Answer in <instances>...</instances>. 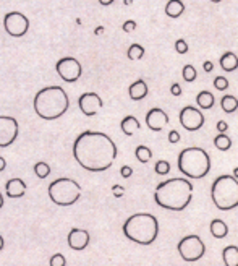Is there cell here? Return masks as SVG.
I'll list each match as a JSON object with an SVG mask.
<instances>
[{
	"instance_id": "obj_10",
	"label": "cell",
	"mask_w": 238,
	"mask_h": 266,
	"mask_svg": "<svg viewBox=\"0 0 238 266\" xmlns=\"http://www.w3.org/2000/svg\"><path fill=\"white\" fill-rule=\"evenodd\" d=\"M55 70L58 76H60L63 81H67V83H75V81H78L83 71L81 64L75 57H62L55 64Z\"/></svg>"
},
{
	"instance_id": "obj_22",
	"label": "cell",
	"mask_w": 238,
	"mask_h": 266,
	"mask_svg": "<svg viewBox=\"0 0 238 266\" xmlns=\"http://www.w3.org/2000/svg\"><path fill=\"white\" fill-rule=\"evenodd\" d=\"M209 231H211L214 239H223L228 235V227L222 219H214L209 226Z\"/></svg>"
},
{
	"instance_id": "obj_32",
	"label": "cell",
	"mask_w": 238,
	"mask_h": 266,
	"mask_svg": "<svg viewBox=\"0 0 238 266\" xmlns=\"http://www.w3.org/2000/svg\"><path fill=\"white\" fill-rule=\"evenodd\" d=\"M49 265H51V266H65L67 260H65V256H63L62 253H55V255L51 256V261H49Z\"/></svg>"
},
{
	"instance_id": "obj_47",
	"label": "cell",
	"mask_w": 238,
	"mask_h": 266,
	"mask_svg": "<svg viewBox=\"0 0 238 266\" xmlns=\"http://www.w3.org/2000/svg\"><path fill=\"white\" fill-rule=\"evenodd\" d=\"M233 177H235V178H238V167L235 169V176H233Z\"/></svg>"
},
{
	"instance_id": "obj_18",
	"label": "cell",
	"mask_w": 238,
	"mask_h": 266,
	"mask_svg": "<svg viewBox=\"0 0 238 266\" xmlns=\"http://www.w3.org/2000/svg\"><path fill=\"white\" fill-rule=\"evenodd\" d=\"M219 64H221V69L223 71H235L238 69V57H237L235 52L227 51L225 54L221 55Z\"/></svg>"
},
{
	"instance_id": "obj_46",
	"label": "cell",
	"mask_w": 238,
	"mask_h": 266,
	"mask_svg": "<svg viewBox=\"0 0 238 266\" xmlns=\"http://www.w3.org/2000/svg\"><path fill=\"white\" fill-rule=\"evenodd\" d=\"M133 3V0H125V5H131Z\"/></svg>"
},
{
	"instance_id": "obj_8",
	"label": "cell",
	"mask_w": 238,
	"mask_h": 266,
	"mask_svg": "<svg viewBox=\"0 0 238 266\" xmlns=\"http://www.w3.org/2000/svg\"><path fill=\"white\" fill-rule=\"evenodd\" d=\"M178 253L185 261H198L206 253V245L199 235H187L178 242Z\"/></svg>"
},
{
	"instance_id": "obj_9",
	"label": "cell",
	"mask_w": 238,
	"mask_h": 266,
	"mask_svg": "<svg viewBox=\"0 0 238 266\" xmlns=\"http://www.w3.org/2000/svg\"><path fill=\"white\" fill-rule=\"evenodd\" d=\"M3 28L12 37H23L29 30V20L21 12H8L3 17Z\"/></svg>"
},
{
	"instance_id": "obj_31",
	"label": "cell",
	"mask_w": 238,
	"mask_h": 266,
	"mask_svg": "<svg viewBox=\"0 0 238 266\" xmlns=\"http://www.w3.org/2000/svg\"><path fill=\"white\" fill-rule=\"evenodd\" d=\"M214 88L219 89V91L228 89V80L225 78V76H216V80H214Z\"/></svg>"
},
{
	"instance_id": "obj_33",
	"label": "cell",
	"mask_w": 238,
	"mask_h": 266,
	"mask_svg": "<svg viewBox=\"0 0 238 266\" xmlns=\"http://www.w3.org/2000/svg\"><path fill=\"white\" fill-rule=\"evenodd\" d=\"M175 51L178 52V54H187L188 52V44L185 39H177V42H175Z\"/></svg>"
},
{
	"instance_id": "obj_20",
	"label": "cell",
	"mask_w": 238,
	"mask_h": 266,
	"mask_svg": "<svg viewBox=\"0 0 238 266\" xmlns=\"http://www.w3.org/2000/svg\"><path fill=\"white\" fill-rule=\"evenodd\" d=\"M222 260L225 266H238V247L228 245L222 250Z\"/></svg>"
},
{
	"instance_id": "obj_39",
	"label": "cell",
	"mask_w": 238,
	"mask_h": 266,
	"mask_svg": "<svg viewBox=\"0 0 238 266\" xmlns=\"http://www.w3.org/2000/svg\"><path fill=\"white\" fill-rule=\"evenodd\" d=\"M217 130H219V133H225L227 130H228L227 122H223V120H221V122H217Z\"/></svg>"
},
{
	"instance_id": "obj_45",
	"label": "cell",
	"mask_w": 238,
	"mask_h": 266,
	"mask_svg": "<svg viewBox=\"0 0 238 266\" xmlns=\"http://www.w3.org/2000/svg\"><path fill=\"white\" fill-rule=\"evenodd\" d=\"M2 206H3V195L0 193V210H2Z\"/></svg>"
},
{
	"instance_id": "obj_23",
	"label": "cell",
	"mask_w": 238,
	"mask_h": 266,
	"mask_svg": "<svg viewBox=\"0 0 238 266\" xmlns=\"http://www.w3.org/2000/svg\"><path fill=\"white\" fill-rule=\"evenodd\" d=\"M214 103H216V99H214V94L209 93V91H201V93L196 96V104L201 109H204V110L212 109Z\"/></svg>"
},
{
	"instance_id": "obj_28",
	"label": "cell",
	"mask_w": 238,
	"mask_h": 266,
	"mask_svg": "<svg viewBox=\"0 0 238 266\" xmlns=\"http://www.w3.org/2000/svg\"><path fill=\"white\" fill-rule=\"evenodd\" d=\"M34 174L39 177V178H46L51 176V166L47 162H36L34 164Z\"/></svg>"
},
{
	"instance_id": "obj_35",
	"label": "cell",
	"mask_w": 238,
	"mask_h": 266,
	"mask_svg": "<svg viewBox=\"0 0 238 266\" xmlns=\"http://www.w3.org/2000/svg\"><path fill=\"white\" fill-rule=\"evenodd\" d=\"M169 142L173 143V144L180 142V133L177 132V130H170L169 132Z\"/></svg>"
},
{
	"instance_id": "obj_7",
	"label": "cell",
	"mask_w": 238,
	"mask_h": 266,
	"mask_svg": "<svg viewBox=\"0 0 238 266\" xmlns=\"http://www.w3.org/2000/svg\"><path fill=\"white\" fill-rule=\"evenodd\" d=\"M49 198L57 206H71L80 200L81 196V187L80 183L73 178L60 177L53 180L47 188Z\"/></svg>"
},
{
	"instance_id": "obj_37",
	"label": "cell",
	"mask_w": 238,
	"mask_h": 266,
	"mask_svg": "<svg viewBox=\"0 0 238 266\" xmlns=\"http://www.w3.org/2000/svg\"><path fill=\"white\" fill-rule=\"evenodd\" d=\"M112 193H114V196L120 198V196H123L125 190H123V187H120V185H114V187H112Z\"/></svg>"
},
{
	"instance_id": "obj_41",
	"label": "cell",
	"mask_w": 238,
	"mask_h": 266,
	"mask_svg": "<svg viewBox=\"0 0 238 266\" xmlns=\"http://www.w3.org/2000/svg\"><path fill=\"white\" fill-rule=\"evenodd\" d=\"M114 2H115V0H99V3H101V5H104V7H109Z\"/></svg>"
},
{
	"instance_id": "obj_44",
	"label": "cell",
	"mask_w": 238,
	"mask_h": 266,
	"mask_svg": "<svg viewBox=\"0 0 238 266\" xmlns=\"http://www.w3.org/2000/svg\"><path fill=\"white\" fill-rule=\"evenodd\" d=\"M3 245H5V240H3V237L0 235V251L3 250Z\"/></svg>"
},
{
	"instance_id": "obj_2",
	"label": "cell",
	"mask_w": 238,
	"mask_h": 266,
	"mask_svg": "<svg viewBox=\"0 0 238 266\" xmlns=\"http://www.w3.org/2000/svg\"><path fill=\"white\" fill-rule=\"evenodd\" d=\"M193 198V185L191 182L182 177L169 178L160 182L155 187L154 200L155 203L169 211H183L189 205Z\"/></svg>"
},
{
	"instance_id": "obj_12",
	"label": "cell",
	"mask_w": 238,
	"mask_h": 266,
	"mask_svg": "<svg viewBox=\"0 0 238 266\" xmlns=\"http://www.w3.org/2000/svg\"><path fill=\"white\" fill-rule=\"evenodd\" d=\"M180 124L188 132H196L204 125V115L201 110L193 106H185L180 110Z\"/></svg>"
},
{
	"instance_id": "obj_27",
	"label": "cell",
	"mask_w": 238,
	"mask_h": 266,
	"mask_svg": "<svg viewBox=\"0 0 238 266\" xmlns=\"http://www.w3.org/2000/svg\"><path fill=\"white\" fill-rule=\"evenodd\" d=\"M130 60H141L144 55V47L141 44H131L128 47V52H126Z\"/></svg>"
},
{
	"instance_id": "obj_48",
	"label": "cell",
	"mask_w": 238,
	"mask_h": 266,
	"mask_svg": "<svg viewBox=\"0 0 238 266\" xmlns=\"http://www.w3.org/2000/svg\"><path fill=\"white\" fill-rule=\"evenodd\" d=\"M212 3H219V2H222V0H211Z\"/></svg>"
},
{
	"instance_id": "obj_6",
	"label": "cell",
	"mask_w": 238,
	"mask_h": 266,
	"mask_svg": "<svg viewBox=\"0 0 238 266\" xmlns=\"http://www.w3.org/2000/svg\"><path fill=\"white\" fill-rule=\"evenodd\" d=\"M211 198L217 210L230 211L238 206V180L233 176H221L211 187Z\"/></svg>"
},
{
	"instance_id": "obj_1",
	"label": "cell",
	"mask_w": 238,
	"mask_h": 266,
	"mask_svg": "<svg viewBox=\"0 0 238 266\" xmlns=\"http://www.w3.org/2000/svg\"><path fill=\"white\" fill-rule=\"evenodd\" d=\"M117 153L119 149L114 140L102 132L86 130L78 135L73 143V158L89 172H104L110 169Z\"/></svg>"
},
{
	"instance_id": "obj_36",
	"label": "cell",
	"mask_w": 238,
	"mask_h": 266,
	"mask_svg": "<svg viewBox=\"0 0 238 266\" xmlns=\"http://www.w3.org/2000/svg\"><path fill=\"white\" fill-rule=\"evenodd\" d=\"M131 174H133V169H131L130 166H123V167L120 169V176L123 177V178H130Z\"/></svg>"
},
{
	"instance_id": "obj_30",
	"label": "cell",
	"mask_w": 238,
	"mask_h": 266,
	"mask_svg": "<svg viewBox=\"0 0 238 266\" xmlns=\"http://www.w3.org/2000/svg\"><path fill=\"white\" fill-rule=\"evenodd\" d=\"M154 171H155V174H159V176H165V174L170 172V162H167V161H157V162H155Z\"/></svg>"
},
{
	"instance_id": "obj_21",
	"label": "cell",
	"mask_w": 238,
	"mask_h": 266,
	"mask_svg": "<svg viewBox=\"0 0 238 266\" xmlns=\"http://www.w3.org/2000/svg\"><path fill=\"white\" fill-rule=\"evenodd\" d=\"M183 12H185V3L182 0H169L167 5H165V15L170 18L182 17Z\"/></svg>"
},
{
	"instance_id": "obj_43",
	"label": "cell",
	"mask_w": 238,
	"mask_h": 266,
	"mask_svg": "<svg viewBox=\"0 0 238 266\" xmlns=\"http://www.w3.org/2000/svg\"><path fill=\"white\" fill-rule=\"evenodd\" d=\"M102 31H104V26H99V28H96V30H94V35H101Z\"/></svg>"
},
{
	"instance_id": "obj_5",
	"label": "cell",
	"mask_w": 238,
	"mask_h": 266,
	"mask_svg": "<svg viewBox=\"0 0 238 266\" xmlns=\"http://www.w3.org/2000/svg\"><path fill=\"white\" fill-rule=\"evenodd\" d=\"M178 169L189 178H203L211 171V158L203 148H185L178 154Z\"/></svg>"
},
{
	"instance_id": "obj_26",
	"label": "cell",
	"mask_w": 238,
	"mask_h": 266,
	"mask_svg": "<svg viewBox=\"0 0 238 266\" xmlns=\"http://www.w3.org/2000/svg\"><path fill=\"white\" fill-rule=\"evenodd\" d=\"M135 154H136V159H138L139 162H143V164L149 162L151 158H153V151H151L148 146H144V144H139V146L136 148Z\"/></svg>"
},
{
	"instance_id": "obj_19",
	"label": "cell",
	"mask_w": 238,
	"mask_h": 266,
	"mask_svg": "<svg viewBox=\"0 0 238 266\" xmlns=\"http://www.w3.org/2000/svg\"><path fill=\"white\" fill-rule=\"evenodd\" d=\"M139 120L135 117V115H126V117L121 120L120 124V128L126 137H133V135L139 130Z\"/></svg>"
},
{
	"instance_id": "obj_4",
	"label": "cell",
	"mask_w": 238,
	"mask_h": 266,
	"mask_svg": "<svg viewBox=\"0 0 238 266\" xmlns=\"http://www.w3.org/2000/svg\"><path fill=\"white\" fill-rule=\"evenodd\" d=\"M123 234L126 239L135 244L151 245L159 235V221L149 213H136L125 221Z\"/></svg>"
},
{
	"instance_id": "obj_40",
	"label": "cell",
	"mask_w": 238,
	"mask_h": 266,
	"mask_svg": "<svg viewBox=\"0 0 238 266\" xmlns=\"http://www.w3.org/2000/svg\"><path fill=\"white\" fill-rule=\"evenodd\" d=\"M203 69H204V71H207V73H211V71L214 70V64L212 62H209V60H206L203 64Z\"/></svg>"
},
{
	"instance_id": "obj_42",
	"label": "cell",
	"mask_w": 238,
	"mask_h": 266,
	"mask_svg": "<svg viewBox=\"0 0 238 266\" xmlns=\"http://www.w3.org/2000/svg\"><path fill=\"white\" fill-rule=\"evenodd\" d=\"M5 167H7V162H5V159L0 156V172L5 171Z\"/></svg>"
},
{
	"instance_id": "obj_29",
	"label": "cell",
	"mask_w": 238,
	"mask_h": 266,
	"mask_svg": "<svg viewBox=\"0 0 238 266\" xmlns=\"http://www.w3.org/2000/svg\"><path fill=\"white\" fill-rule=\"evenodd\" d=\"M183 80L187 81V83H193L194 80H196V76H198V71H196V69L191 65V64H187L183 67Z\"/></svg>"
},
{
	"instance_id": "obj_3",
	"label": "cell",
	"mask_w": 238,
	"mask_h": 266,
	"mask_svg": "<svg viewBox=\"0 0 238 266\" xmlns=\"http://www.w3.org/2000/svg\"><path fill=\"white\" fill-rule=\"evenodd\" d=\"M33 107L44 120H57L70 107V99L62 86H46L39 89L33 101Z\"/></svg>"
},
{
	"instance_id": "obj_14",
	"label": "cell",
	"mask_w": 238,
	"mask_h": 266,
	"mask_svg": "<svg viewBox=\"0 0 238 266\" xmlns=\"http://www.w3.org/2000/svg\"><path fill=\"white\" fill-rule=\"evenodd\" d=\"M89 240H91V235L89 232L86 229H75L70 231V234L67 237V242H68V247H70L71 250H76V251H81L85 250L87 245H89Z\"/></svg>"
},
{
	"instance_id": "obj_24",
	"label": "cell",
	"mask_w": 238,
	"mask_h": 266,
	"mask_svg": "<svg viewBox=\"0 0 238 266\" xmlns=\"http://www.w3.org/2000/svg\"><path fill=\"white\" fill-rule=\"evenodd\" d=\"M221 107L225 114H233L238 109V99L235 96H230V94L223 96L221 99Z\"/></svg>"
},
{
	"instance_id": "obj_11",
	"label": "cell",
	"mask_w": 238,
	"mask_h": 266,
	"mask_svg": "<svg viewBox=\"0 0 238 266\" xmlns=\"http://www.w3.org/2000/svg\"><path fill=\"white\" fill-rule=\"evenodd\" d=\"M18 120L10 115H0V148H8L18 138Z\"/></svg>"
},
{
	"instance_id": "obj_25",
	"label": "cell",
	"mask_w": 238,
	"mask_h": 266,
	"mask_svg": "<svg viewBox=\"0 0 238 266\" xmlns=\"http://www.w3.org/2000/svg\"><path fill=\"white\" fill-rule=\"evenodd\" d=\"M214 146L221 151H228L232 148V140L230 137H227L225 133H219L216 138H214Z\"/></svg>"
},
{
	"instance_id": "obj_17",
	"label": "cell",
	"mask_w": 238,
	"mask_h": 266,
	"mask_svg": "<svg viewBox=\"0 0 238 266\" xmlns=\"http://www.w3.org/2000/svg\"><path fill=\"white\" fill-rule=\"evenodd\" d=\"M148 85H146L144 80H136L133 85H130L128 88V94H130V99L133 101H141L148 96Z\"/></svg>"
},
{
	"instance_id": "obj_13",
	"label": "cell",
	"mask_w": 238,
	"mask_h": 266,
	"mask_svg": "<svg viewBox=\"0 0 238 266\" xmlns=\"http://www.w3.org/2000/svg\"><path fill=\"white\" fill-rule=\"evenodd\" d=\"M102 106H104V103H102L101 96L97 93H83L78 98V107L86 117H92V115L99 114Z\"/></svg>"
},
{
	"instance_id": "obj_15",
	"label": "cell",
	"mask_w": 238,
	"mask_h": 266,
	"mask_svg": "<svg viewBox=\"0 0 238 266\" xmlns=\"http://www.w3.org/2000/svg\"><path fill=\"white\" fill-rule=\"evenodd\" d=\"M167 124H169V115L160 107L151 109L149 112L146 114V125H148L153 132H160V130L165 128Z\"/></svg>"
},
{
	"instance_id": "obj_34",
	"label": "cell",
	"mask_w": 238,
	"mask_h": 266,
	"mask_svg": "<svg viewBox=\"0 0 238 266\" xmlns=\"http://www.w3.org/2000/svg\"><path fill=\"white\" fill-rule=\"evenodd\" d=\"M136 30V21L135 20H126L123 23V31L125 33H131Z\"/></svg>"
},
{
	"instance_id": "obj_16",
	"label": "cell",
	"mask_w": 238,
	"mask_h": 266,
	"mask_svg": "<svg viewBox=\"0 0 238 266\" xmlns=\"http://www.w3.org/2000/svg\"><path fill=\"white\" fill-rule=\"evenodd\" d=\"M5 192H7L8 198H21L26 193V183L21 178H10L5 185Z\"/></svg>"
},
{
	"instance_id": "obj_38",
	"label": "cell",
	"mask_w": 238,
	"mask_h": 266,
	"mask_svg": "<svg viewBox=\"0 0 238 266\" xmlns=\"http://www.w3.org/2000/svg\"><path fill=\"white\" fill-rule=\"evenodd\" d=\"M170 93H172L173 96H182V86H180L178 83H173L172 88H170Z\"/></svg>"
}]
</instances>
